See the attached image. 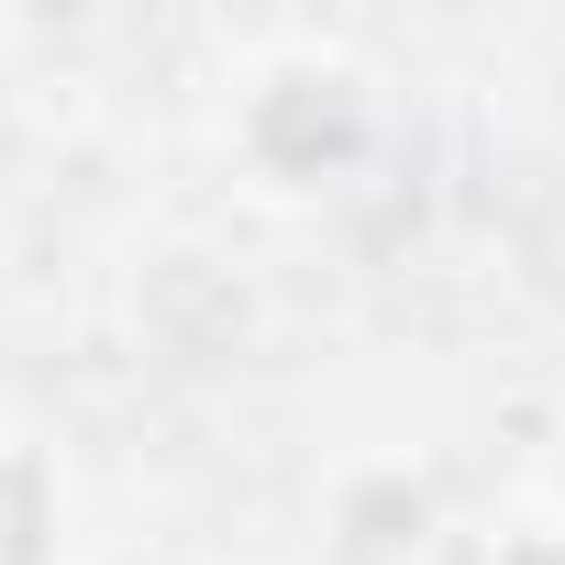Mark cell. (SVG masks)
<instances>
[{
	"label": "cell",
	"mask_w": 565,
	"mask_h": 565,
	"mask_svg": "<svg viewBox=\"0 0 565 565\" xmlns=\"http://www.w3.org/2000/svg\"><path fill=\"white\" fill-rule=\"evenodd\" d=\"M521 565H565V554H521Z\"/></svg>",
	"instance_id": "obj_2"
},
{
	"label": "cell",
	"mask_w": 565,
	"mask_h": 565,
	"mask_svg": "<svg viewBox=\"0 0 565 565\" xmlns=\"http://www.w3.org/2000/svg\"><path fill=\"white\" fill-rule=\"evenodd\" d=\"M0 565H45V488H34V466H0Z\"/></svg>",
	"instance_id": "obj_1"
}]
</instances>
